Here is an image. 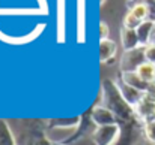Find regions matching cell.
Returning a JSON list of instances; mask_svg holds the SVG:
<instances>
[{"mask_svg":"<svg viewBox=\"0 0 155 145\" xmlns=\"http://www.w3.org/2000/svg\"><path fill=\"white\" fill-rule=\"evenodd\" d=\"M103 93H104V102H105V108H108L110 111L114 112V115L122 117V118H128L131 114H134L133 108L124 100V97L120 96L116 82H110V81H104L103 85Z\"/></svg>","mask_w":155,"mask_h":145,"instance_id":"cell-1","label":"cell"},{"mask_svg":"<svg viewBox=\"0 0 155 145\" xmlns=\"http://www.w3.org/2000/svg\"><path fill=\"white\" fill-rule=\"evenodd\" d=\"M120 135V127L119 124H110L97 127L92 133V141L95 145H114L119 139Z\"/></svg>","mask_w":155,"mask_h":145,"instance_id":"cell-2","label":"cell"},{"mask_svg":"<svg viewBox=\"0 0 155 145\" xmlns=\"http://www.w3.org/2000/svg\"><path fill=\"white\" fill-rule=\"evenodd\" d=\"M148 17H149V6L146 3H137L136 6H133L130 9V12L124 18V27L136 30L142 23L149 20Z\"/></svg>","mask_w":155,"mask_h":145,"instance_id":"cell-3","label":"cell"},{"mask_svg":"<svg viewBox=\"0 0 155 145\" xmlns=\"http://www.w3.org/2000/svg\"><path fill=\"white\" fill-rule=\"evenodd\" d=\"M91 120L97 127H103V126H110V124H116V115L113 111H110L108 108H105L104 105H98L92 109L91 112Z\"/></svg>","mask_w":155,"mask_h":145,"instance_id":"cell-4","label":"cell"},{"mask_svg":"<svg viewBox=\"0 0 155 145\" xmlns=\"http://www.w3.org/2000/svg\"><path fill=\"white\" fill-rule=\"evenodd\" d=\"M133 111H134L136 117L139 120H142L145 124L155 120V102L151 100V99H148L145 94H143V99L137 103V106Z\"/></svg>","mask_w":155,"mask_h":145,"instance_id":"cell-5","label":"cell"},{"mask_svg":"<svg viewBox=\"0 0 155 145\" xmlns=\"http://www.w3.org/2000/svg\"><path fill=\"white\" fill-rule=\"evenodd\" d=\"M116 87H117L120 96L124 97V100H125L133 109L137 106V103L143 99V94H145L143 91H140V90H137V88H133V87L127 85V84L122 82V81L116 82Z\"/></svg>","mask_w":155,"mask_h":145,"instance_id":"cell-6","label":"cell"},{"mask_svg":"<svg viewBox=\"0 0 155 145\" xmlns=\"http://www.w3.org/2000/svg\"><path fill=\"white\" fill-rule=\"evenodd\" d=\"M119 36H120V44H122L124 51H134V49H139L142 47L140 39L137 36V32L134 29H128V27L122 26Z\"/></svg>","mask_w":155,"mask_h":145,"instance_id":"cell-7","label":"cell"},{"mask_svg":"<svg viewBox=\"0 0 155 145\" xmlns=\"http://www.w3.org/2000/svg\"><path fill=\"white\" fill-rule=\"evenodd\" d=\"M120 81L125 82L127 85L133 87V88H137V90L143 91V93H145V91L148 90V87H149V84L145 82V81L137 75L136 70H134V72H122V75H120Z\"/></svg>","mask_w":155,"mask_h":145,"instance_id":"cell-8","label":"cell"},{"mask_svg":"<svg viewBox=\"0 0 155 145\" xmlns=\"http://www.w3.org/2000/svg\"><path fill=\"white\" fill-rule=\"evenodd\" d=\"M155 21L154 20H146L145 23H142L136 32H137V36L140 39V45L142 48H146L149 44H151V36H152V30H154Z\"/></svg>","mask_w":155,"mask_h":145,"instance_id":"cell-9","label":"cell"},{"mask_svg":"<svg viewBox=\"0 0 155 145\" xmlns=\"http://www.w3.org/2000/svg\"><path fill=\"white\" fill-rule=\"evenodd\" d=\"M117 52V45L114 41L111 39H104L100 42V61L101 63H107L108 60H111Z\"/></svg>","mask_w":155,"mask_h":145,"instance_id":"cell-10","label":"cell"},{"mask_svg":"<svg viewBox=\"0 0 155 145\" xmlns=\"http://www.w3.org/2000/svg\"><path fill=\"white\" fill-rule=\"evenodd\" d=\"M137 75L148 84H152L155 82V64L154 63H149V61H143L137 69H136Z\"/></svg>","mask_w":155,"mask_h":145,"instance_id":"cell-11","label":"cell"},{"mask_svg":"<svg viewBox=\"0 0 155 145\" xmlns=\"http://www.w3.org/2000/svg\"><path fill=\"white\" fill-rule=\"evenodd\" d=\"M0 145H17L14 133L5 120H0Z\"/></svg>","mask_w":155,"mask_h":145,"instance_id":"cell-12","label":"cell"},{"mask_svg":"<svg viewBox=\"0 0 155 145\" xmlns=\"http://www.w3.org/2000/svg\"><path fill=\"white\" fill-rule=\"evenodd\" d=\"M80 121H81V117L66 118V120H53V121H50V126H53V127H78Z\"/></svg>","mask_w":155,"mask_h":145,"instance_id":"cell-13","label":"cell"},{"mask_svg":"<svg viewBox=\"0 0 155 145\" xmlns=\"http://www.w3.org/2000/svg\"><path fill=\"white\" fill-rule=\"evenodd\" d=\"M143 132H145V138H146V141L154 142L155 144V120H152V121H149V123L145 124Z\"/></svg>","mask_w":155,"mask_h":145,"instance_id":"cell-14","label":"cell"},{"mask_svg":"<svg viewBox=\"0 0 155 145\" xmlns=\"http://www.w3.org/2000/svg\"><path fill=\"white\" fill-rule=\"evenodd\" d=\"M143 52H145V60L155 64V44H149L146 48H143Z\"/></svg>","mask_w":155,"mask_h":145,"instance_id":"cell-15","label":"cell"},{"mask_svg":"<svg viewBox=\"0 0 155 145\" xmlns=\"http://www.w3.org/2000/svg\"><path fill=\"white\" fill-rule=\"evenodd\" d=\"M108 26L105 23H100V41L108 39Z\"/></svg>","mask_w":155,"mask_h":145,"instance_id":"cell-16","label":"cell"},{"mask_svg":"<svg viewBox=\"0 0 155 145\" xmlns=\"http://www.w3.org/2000/svg\"><path fill=\"white\" fill-rule=\"evenodd\" d=\"M145 96L148 97V99H151V100H154V102H155V82L149 84L148 90L145 91Z\"/></svg>","mask_w":155,"mask_h":145,"instance_id":"cell-17","label":"cell"},{"mask_svg":"<svg viewBox=\"0 0 155 145\" xmlns=\"http://www.w3.org/2000/svg\"><path fill=\"white\" fill-rule=\"evenodd\" d=\"M151 44H155V26H154V30H152V36H151Z\"/></svg>","mask_w":155,"mask_h":145,"instance_id":"cell-18","label":"cell"},{"mask_svg":"<svg viewBox=\"0 0 155 145\" xmlns=\"http://www.w3.org/2000/svg\"><path fill=\"white\" fill-rule=\"evenodd\" d=\"M143 145H155V144H154V142H149V141H146V142H145Z\"/></svg>","mask_w":155,"mask_h":145,"instance_id":"cell-19","label":"cell"},{"mask_svg":"<svg viewBox=\"0 0 155 145\" xmlns=\"http://www.w3.org/2000/svg\"><path fill=\"white\" fill-rule=\"evenodd\" d=\"M100 3H101V5H104V3H105V0H100Z\"/></svg>","mask_w":155,"mask_h":145,"instance_id":"cell-20","label":"cell"},{"mask_svg":"<svg viewBox=\"0 0 155 145\" xmlns=\"http://www.w3.org/2000/svg\"><path fill=\"white\" fill-rule=\"evenodd\" d=\"M59 145H66V144H59Z\"/></svg>","mask_w":155,"mask_h":145,"instance_id":"cell-21","label":"cell"}]
</instances>
